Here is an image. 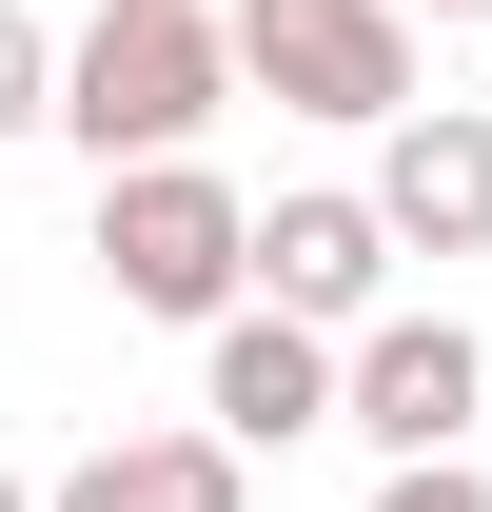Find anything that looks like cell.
<instances>
[{"mask_svg": "<svg viewBox=\"0 0 492 512\" xmlns=\"http://www.w3.org/2000/svg\"><path fill=\"white\" fill-rule=\"evenodd\" d=\"M217 99H256L217 0H99V20L60 40V138L99 158V178H119V158H197Z\"/></svg>", "mask_w": 492, "mask_h": 512, "instance_id": "obj_1", "label": "cell"}, {"mask_svg": "<svg viewBox=\"0 0 492 512\" xmlns=\"http://www.w3.org/2000/svg\"><path fill=\"white\" fill-rule=\"evenodd\" d=\"M99 296L217 335L256 296V197L217 178V158H119V178H99Z\"/></svg>", "mask_w": 492, "mask_h": 512, "instance_id": "obj_2", "label": "cell"}, {"mask_svg": "<svg viewBox=\"0 0 492 512\" xmlns=\"http://www.w3.org/2000/svg\"><path fill=\"white\" fill-rule=\"evenodd\" d=\"M217 20H237V79L276 99V119L374 138V119L433 99V79H414V0H217Z\"/></svg>", "mask_w": 492, "mask_h": 512, "instance_id": "obj_3", "label": "cell"}, {"mask_svg": "<svg viewBox=\"0 0 492 512\" xmlns=\"http://www.w3.org/2000/svg\"><path fill=\"white\" fill-rule=\"evenodd\" d=\"M197 414H217L237 453L335 434V414H355V335H335V316H296V296H237V316L197 335Z\"/></svg>", "mask_w": 492, "mask_h": 512, "instance_id": "obj_4", "label": "cell"}, {"mask_svg": "<svg viewBox=\"0 0 492 512\" xmlns=\"http://www.w3.org/2000/svg\"><path fill=\"white\" fill-rule=\"evenodd\" d=\"M473 414H492V335L473 316H433V296L355 316V414H335V434H374V453H473Z\"/></svg>", "mask_w": 492, "mask_h": 512, "instance_id": "obj_5", "label": "cell"}, {"mask_svg": "<svg viewBox=\"0 0 492 512\" xmlns=\"http://www.w3.org/2000/svg\"><path fill=\"white\" fill-rule=\"evenodd\" d=\"M394 256H414V237H394V197H374V178H296V197H256V296H296V316H335V335L394 316Z\"/></svg>", "mask_w": 492, "mask_h": 512, "instance_id": "obj_6", "label": "cell"}, {"mask_svg": "<svg viewBox=\"0 0 492 512\" xmlns=\"http://www.w3.org/2000/svg\"><path fill=\"white\" fill-rule=\"evenodd\" d=\"M374 197H394V237H414V256H492V119H473V99L374 119Z\"/></svg>", "mask_w": 492, "mask_h": 512, "instance_id": "obj_7", "label": "cell"}, {"mask_svg": "<svg viewBox=\"0 0 492 512\" xmlns=\"http://www.w3.org/2000/svg\"><path fill=\"white\" fill-rule=\"evenodd\" d=\"M237 493H256V453L217 434V414H197V434H99L60 473V512H237Z\"/></svg>", "mask_w": 492, "mask_h": 512, "instance_id": "obj_8", "label": "cell"}, {"mask_svg": "<svg viewBox=\"0 0 492 512\" xmlns=\"http://www.w3.org/2000/svg\"><path fill=\"white\" fill-rule=\"evenodd\" d=\"M0 138H60V40H40V0H0Z\"/></svg>", "mask_w": 492, "mask_h": 512, "instance_id": "obj_9", "label": "cell"}, {"mask_svg": "<svg viewBox=\"0 0 492 512\" xmlns=\"http://www.w3.org/2000/svg\"><path fill=\"white\" fill-rule=\"evenodd\" d=\"M374 512H492V473H473V453H394V473H374Z\"/></svg>", "mask_w": 492, "mask_h": 512, "instance_id": "obj_10", "label": "cell"}, {"mask_svg": "<svg viewBox=\"0 0 492 512\" xmlns=\"http://www.w3.org/2000/svg\"><path fill=\"white\" fill-rule=\"evenodd\" d=\"M0 512H60V473H20V453H0Z\"/></svg>", "mask_w": 492, "mask_h": 512, "instance_id": "obj_11", "label": "cell"}, {"mask_svg": "<svg viewBox=\"0 0 492 512\" xmlns=\"http://www.w3.org/2000/svg\"><path fill=\"white\" fill-rule=\"evenodd\" d=\"M414 20H492V0H414Z\"/></svg>", "mask_w": 492, "mask_h": 512, "instance_id": "obj_12", "label": "cell"}]
</instances>
